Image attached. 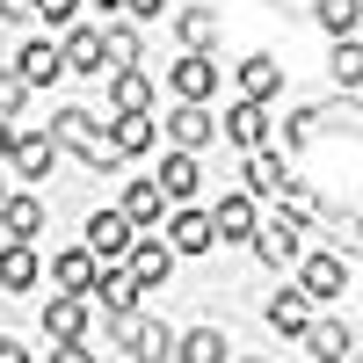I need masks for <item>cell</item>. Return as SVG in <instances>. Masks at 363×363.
I'll return each instance as SVG.
<instances>
[{"mask_svg": "<svg viewBox=\"0 0 363 363\" xmlns=\"http://www.w3.org/2000/svg\"><path fill=\"white\" fill-rule=\"evenodd\" d=\"M298 247H306V218H291V211H277L269 225H255V255H262L269 269H291Z\"/></svg>", "mask_w": 363, "mask_h": 363, "instance_id": "1", "label": "cell"}, {"mask_svg": "<svg viewBox=\"0 0 363 363\" xmlns=\"http://www.w3.org/2000/svg\"><path fill=\"white\" fill-rule=\"evenodd\" d=\"M138 240V225L124 218V211H95V218H87V240L80 247L95 255V262H124V247Z\"/></svg>", "mask_w": 363, "mask_h": 363, "instance_id": "2", "label": "cell"}, {"mask_svg": "<svg viewBox=\"0 0 363 363\" xmlns=\"http://www.w3.org/2000/svg\"><path fill=\"white\" fill-rule=\"evenodd\" d=\"M167 138H174V153H196V145L218 138V116H211L203 102H174L167 109Z\"/></svg>", "mask_w": 363, "mask_h": 363, "instance_id": "3", "label": "cell"}, {"mask_svg": "<svg viewBox=\"0 0 363 363\" xmlns=\"http://www.w3.org/2000/svg\"><path fill=\"white\" fill-rule=\"evenodd\" d=\"M124 269H131L138 291H153V284L174 277V247H167V240H131V247H124Z\"/></svg>", "mask_w": 363, "mask_h": 363, "instance_id": "4", "label": "cell"}, {"mask_svg": "<svg viewBox=\"0 0 363 363\" xmlns=\"http://www.w3.org/2000/svg\"><path fill=\"white\" fill-rule=\"evenodd\" d=\"M87 298H95L102 313H131V306H138V284H131V269H124V262H102V269H95V284H87Z\"/></svg>", "mask_w": 363, "mask_h": 363, "instance_id": "5", "label": "cell"}, {"mask_svg": "<svg viewBox=\"0 0 363 363\" xmlns=\"http://www.w3.org/2000/svg\"><path fill=\"white\" fill-rule=\"evenodd\" d=\"M167 80H174V102H211V95H218V66H211L203 51H189Z\"/></svg>", "mask_w": 363, "mask_h": 363, "instance_id": "6", "label": "cell"}, {"mask_svg": "<svg viewBox=\"0 0 363 363\" xmlns=\"http://www.w3.org/2000/svg\"><path fill=\"white\" fill-rule=\"evenodd\" d=\"M225 138L240 145V153H262V145H269V109L262 102H233L225 109Z\"/></svg>", "mask_w": 363, "mask_h": 363, "instance_id": "7", "label": "cell"}, {"mask_svg": "<svg viewBox=\"0 0 363 363\" xmlns=\"http://www.w3.org/2000/svg\"><path fill=\"white\" fill-rule=\"evenodd\" d=\"M95 269H102V262L87 255V247H58V255H51V284L66 291V298H87V284H95Z\"/></svg>", "mask_w": 363, "mask_h": 363, "instance_id": "8", "label": "cell"}, {"mask_svg": "<svg viewBox=\"0 0 363 363\" xmlns=\"http://www.w3.org/2000/svg\"><path fill=\"white\" fill-rule=\"evenodd\" d=\"M277 87H284V66H277V58H262V51L240 58V102H262V109H269V102H277Z\"/></svg>", "mask_w": 363, "mask_h": 363, "instance_id": "9", "label": "cell"}, {"mask_svg": "<svg viewBox=\"0 0 363 363\" xmlns=\"http://www.w3.org/2000/svg\"><path fill=\"white\" fill-rule=\"evenodd\" d=\"M203 218H211V240H255V196H225L218 211H203Z\"/></svg>", "mask_w": 363, "mask_h": 363, "instance_id": "10", "label": "cell"}, {"mask_svg": "<svg viewBox=\"0 0 363 363\" xmlns=\"http://www.w3.org/2000/svg\"><path fill=\"white\" fill-rule=\"evenodd\" d=\"M8 160H15L29 182H44L51 160H58V138H51V131H15V153H8Z\"/></svg>", "mask_w": 363, "mask_h": 363, "instance_id": "11", "label": "cell"}, {"mask_svg": "<svg viewBox=\"0 0 363 363\" xmlns=\"http://www.w3.org/2000/svg\"><path fill=\"white\" fill-rule=\"evenodd\" d=\"M44 269H37V247L29 240H0V291H29Z\"/></svg>", "mask_w": 363, "mask_h": 363, "instance_id": "12", "label": "cell"}, {"mask_svg": "<svg viewBox=\"0 0 363 363\" xmlns=\"http://www.w3.org/2000/svg\"><path fill=\"white\" fill-rule=\"evenodd\" d=\"M102 138L116 145V160H138V153H153V145H160V131H153V116H116V124H109Z\"/></svg>", "mask_w": 363, "mask_h": 363, "instance_id": "13", "label": "cell"}, {"mask_svg": "<svg viewBox=\"0 0 363 363\" xmlns=\"http://www.w3.org/2000/svg\"><path fill=\"white\" fill-rule=\"evenodd\" d=\"M44 335H51V342H80V335H87V298H66V291H58L51 306H44Z\"/></svg>", "mask_w": 363, "mask_h": 363, "instance_id": "14", "label": "cell"}, {"mask_svg": "<svg viewBox=\"0 0 363 363\" xmlns=\"http://www.w3.org/2000/svg\"><path fill=\"white\" fill-rule=\"evenodd\" d=\"M298 291H306V298H342V291H349V262H342V255H313Z\"/></svg>", "mask_w": 363, "mask_h": 363, "instance_id": "15", "label": "cell"}, {"mask_svg": "<svg viewBox=\"0 0 363 363\" xmlns=\"http://www.w3.org/2000/svg\"><path fill=\"white\" fill-rule=\"evenodd\" d=\"M153 182H160V196H167V203H189V196H196V182H203V174H196V153H167Z\"/></svg>", "mask_w": 363, "mask_h": 363, "instance_id": "16", "label": "cell"}, {"mask_svg": "<svg viewBox=\"0 0 363 363\" xmlns=\"http://www.w3.org/2000/svg\"><path fill=\"white\" fill-rule=\"evenodd\" d=\"M284 182H291V160L284 153H247V196H284Z\"/></svg>", "mask_w": 363, "mask_h": 363, "instance_id": "17", "label": "cell"}, {"mask_svg": "<svg viewBox=\"0 0 363 363\" xmlns=\"http://www.w3.org/2000/svg\"><path fill=\"white\" fill-rule=\"evenodd\" d=\"M269 327H277V335H306V327H313V298L284 284L277 298H269Z\"/></svg>", "mask_w": 363, "mask_h": 363, "instance_id": "18", "label": "cell"}, {"mask_svg": "<svg viewBox=\"0 0 363 363\" xmlns=\"http://www.w3.org/2000/svg\"><path fill=\"white\" fill-rule=\"evenodd\" d=\"M167 247H174V255H211V247H218V240H211V218H203V211H174Z\"/></svg>", "mask_w": 363, "mask_h": 363, "instance_id": "19", "label": "cell"}, {"mask_svg": "<svg viewBox=\"0 0 363 363\" xmlns=\"http://www.w3.org/2000/svg\"><path fill=\"white\" fill-rule=\"evenodd\" d=\"M0 233L8 240H37L44 233V203L37 196H0Z\"/></svg>", "mask_w": 363, "mask_h": 363, "instance_id": "20", "label": "cell"}, {"mask_svg": "<svg viewBox=\"0 0 363 363\" xmlns=\"http://www.w3.org/2000/svg\"><path fill=\"white\" fill-rule=\"evenodd\" d=\"M109 327H116V342H124V349H145V356H167V327L138 320V313H109Z\"/></svg>", "mask_w": 363, "mask_h": 363, "instance_id": "21", "label": "cell"}, {"mask_svg": "<svg viewBox=\"0 0 363 363\" xmlns=\"http://www.w3.org/2000/svg\"><path fill=\"white\" fill-rule=\"evenodd\" d=\"M15 73H22L29 87H51L58 73H66V58H58V44H22V51H15Z\"/></svg>", "mask_w": 363, "mask_h": 363, "instance_id": "22", "label": "cell"}, {"mask_svg": "<svg viewBox=\"0 0 363 363\" xmlns=\"http://www.w3.org/2000/svg\"><path fill=\"white\" fill-rule=\"evenodd\" d=\"M58 58H66V73H102V29H66Z\"/></svg>", "mask_w": 363, "mask_h": 363, "instance_id": "23", "label": "cell"}, {"mask_svg": "<svg viewBox=\"0 0 363 363\" xmlns=\"http://www.w3.org/2000/svg\"><path fill=\"white\" fill-rule=\"evenodd\" d=\"M116 211H124L131 225H160V218H167V196H160V182H131Z\"/></svg>", "mask_w": 363, "mask_h": 363, "instance_id": "24", "label": "cell"}, {"mask_svg": "<svg viewBox=\"0 0 363 363\" xmlns=\"http://www.w3.org/2000/svg\"><path fill=\"white\" fill-rule=\"evenodd\" d=\"M174 356H182V363H225L233 349H225V335H218V327H189V335L174 342Z\"/></svg>", "mask_w": 363, "mask_h": 363, "instance_id": "25", "label": "cell"}, {"mask_svg": "<svg viewBox=\"0 0 363 363\" xmlns=\"http://www.w3.org/2000/svg\"><path fill=\"white\" fill-rule=\"evenodd\" d=\"M306 342H313V356H327V363L356 356V335H349L342 320H313V327H306Z\"/></svg>", "mask_w": 363, "mask_h": 363, "instance_id": "26", "label": "cell"}, {"mask_svg": "<svg viewBox=\"0 0 363 363\" xmlns=\"http://www.w3.org/2000/svg\"><path fill=\"white\" fill-rule=\"evenodd\" d=\"M145 109H153V80H145L138 66L116 73V116H145Z\"/></svg>", "mask_w": 363, "mask_h": 363, "instance_id": "27", "label": "cell"}, {"mask_svg": "<svg viewBox=\"0 0 363 363\" xmlns=\"http://www.w3.org/2000/svg\"><path fill=\"white\" fill-rule=\"evenodd\" d=\"M51 138H58V145H73V153H80L87 138H102V116H87V109H58V124H51Z\"/></svg>", "mask_w": 363, "mask_h": 363, "instance_id": "28", "label": "cell"}, {"mask_svg": "<svg viewBox=\"0 0 363 363\" xmlns=\"http://www.w3.org/2000/svg\"><path fill=\"white\" fill-rule=\"evenodd\" d=\"M356 22H363V0H320V29H327L335 44L356 37Z\"/></svg>", "mask_w": 363, "mask_h": 363, "instance_id": "29", "label": "cell"}, {"mask_svg": "<svg viewBox=\"0 0 363 363\" xmlns=\"http://www.w3.org/2000/svg\"><path fill=\"white\" fill-rule=\"evenodd\" d=\"M138 66V29H109L102 37V73H131Z\"/></svg>", "mask_w": 363, "mask_h": 363, "instance_id": "30", "label": "cell"}, {"mask_svg": "<svg viewBox=\"0 0 363 363\" xmlns=\"http://www.w3.org/2000/svg\"><path fill=\"white\" fill-rule=\"evenodd\" d=\"M174 29H182V44H189V51H211V37H218V15H211V8H182Z\"/></svg>", "mask_w": 363, "mask_h": 363, "instance_id": "31", "label": "cell"}, {"mask_svg": "<svg viewBox=\"0 0 363 363\" xmlns=\"http://www.w3.org/2000/svg\"><path fill=\"white\" fill-rule=\"evenodd\" d=\"M327 66H335V87H342V95H356V87H363V51H356V37L335 44V58H327Z\"/></svg>", "mask_w": 363, "mask_h": 363, "instance_id": "32", "label": "cell"}, {"mask_svg": "<svg viewBox=\"0 0 363 363\" xmlns=\"http://www.w3.org/2000/svg\"><path fill=\"white\" fill-rule=\"evenodd\" d=\"M29 102V80L15 73V66H0V116H8V124H15V109Z\"/></svg>", "mask_w": 363, "mask_h": 363, "instance_id": "33", "label": "cell"}, {"mask_svg": "<svg viewBox=\"0 0 363 363\" xmlns=\"http://www.w3.org/2000/svg\"><path fill=\"white\" fill-rule=\"evenodd\" d=\"M80 160L95 167V174H116V167H124V160H116V145H109V138H87V145H80Z\"/></svg>", "mask_w": 363, "mask_h": 363, "instance_id": "34", "label": "cell"}, {"mask_svg": "<svg viewBox=\"0 0 363 363\" xmlns=\"http://www.w3.org/2000/svg\"><path fill=\"white\" fill-rule=\"evenodd\" d=\"M313 124H320V116H313V109H298V116H291V124H284V153H298V145H306V138H313Z\"/></svg>", "mask_w": 363, "mask_h": 363, "instance_id": "35", "label": "cell"}, {"mask_svg": "<svg viewBox=\"0 0 363 363\" xmlns=\"http://www.w3.org/2000/svg\"><path fill=\"white\" fill-rule=\"evenodd\" d=\"M73 8H80V0H37V15H44L51 29H73Z\"/></svg>", "mask_w": 363, "mask_h": 363, "instance_id": "36", "label": "cell"}, {"mask_svg": "<svg viewBox=\"0 0 363 363\" xmlns=\"http://www.w3.org/2000/svg\"><path fill=\"white\" fill-rule=\"evenodd\" d=\"M116 8H124L131 22H153V15H167V0H116Z\"/></svg>", "mask_w": 363, "mask_h": 363, "instance_id": "37", "label": "cell"}, {"mask_svg": "<svg viewBox=\"0 0 363 363\" xmlns=\"http://www.w3.org/2000/svg\"><path fill=\"white\" fill-rule=\"evenodd\" d=\"M51 363H95V356H87V342H51Z\"/></svg>", "mask_w": 363, "mask_h": 363, "instance_id": "38", "label": "cell"}, {"mask_svg": "<svg viewBox=\"0 0 363 363\" xmlns=\"http://www.w3.org/2000/svg\"><path fill=\"white\" fill-rule=\"evenodd\" d=\"M37 15V0H0V22H29Z\"/></svg>", "mask_w": 363, "mask_h": 363, "instance_id": "39", "label": "cell"}, {"mask_svg": "<svg viewBox=\"0 0 363 363\" xmlns=\"http://www.w3.org/2000/svg\"><path fill=\"white\" fill-rule=\"evenodd\" d=\"M0 363H29V349H22V342H8V335H0Z\"/></svg>", "mask_w": 363, "mask_h": 363, "instance_id": "40", "label": "cell"}, {"mask_svg": "<svg viewBox=\"0 0 363 363\" xmlns=\"http://www.w3.org/2000/svg\"><path fill=\"white\" fill-rule=\"evenodd\" d=\"M15 153V124H8V116H0V160H8Z\"/></svg>", "mask_w": 363, "mask_h": 363, "instance_id": "41", "label": "cell"}, {"mask_svg": "<svg viewBox=\"0 0 363 363\" xmlns=\"http://www.w3.org/2000/svg\"><path fill=\"white\" fill-rule=\"evenodd\" d=\"M233 363H262V356H233Z\"/></svg>", "mask_w": 363, "mask_h": 363, "instance_id": "42", "label": "cell"}, {"mask_svg": "<svg viewBox=\"0 0 363 363\" xmlns=\"http://www.w3.org/2000/svg\"><path fill=\"white\" fill-rule=\"evenodd\" d=\"M131 363H160V356H131Z\"/></svg>", "mask_w": 363, "mask_h": 363, "instance_id": "43", "label": "cell"}, {"mask_svg": "<svg viewBox=\"0 0 363 363\" xmlns=\"http://www.w3.org/2000/svg\"><path fill=\"white\" fill-rule=\"evenodd\" d=\"M95 8H116V0H95Z\"/></svg>", "mask_w": 363, "mask_h": 363, "instance_id": "44", "label": "cell"}, {"mask_svg": "<svg viewBox=\"0 0 363 363\" xmlns=\"http://www.w3.org/2000/svg\"><path fill=\"white\" fill-rule=\"evenodd\" d=\"M0 196H8V182H0Z\"/></svg>", "mask_w": 363, "mask_h": 363, "instance_id": "45", "label": "cell"}]
</instances>
